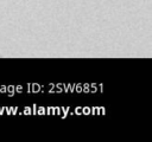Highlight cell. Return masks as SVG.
Segmentation results:
<instances>
[]
</instances>
